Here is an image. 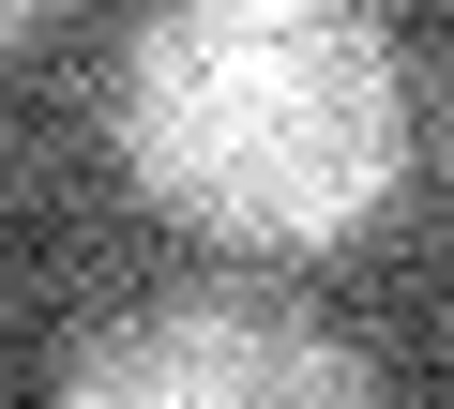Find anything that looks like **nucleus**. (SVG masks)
<instances>
[{
	"label": "nucleus",
	"instance_id": "f03ea898",
	"mask_svg": "<svg viewBox=\"0 0 454 409\" xmlns=\"http://www.w3.org/2000/svg\"><path fill=\"white\" fill-rule=\"evenodd\" d=\"M61 394H91V409H348L364 349L303 334V319H243V303H167V319L76 334Z\"/></svg>",
	"mask_w": 454,
	"mask_h": 409
},
{
	"label": "nucleus",
	"instance_id": "7ed1b4c3",
	"mask_svg": "<svg viewBox=\"0 0 454 409\" xmlns=\"http://www.w3.org/2000/svg\"><path fill=\"white\" fill-rule=\"evenodd\" d=\"M31 16H46V0H0V31H31Z\"/></svg>",
	"mask_w": 454,
	"mask_h": 409
},
{
	"label": "nucleus",
	"instance_id": "f257e3e1",
	"mask_svg": "<svg viewBox=\"0 0 454 409\" xmlns=\"http://www.w3.org/2000/svg\"><path fill=\"white\" fill-rule=\"evenodd\" d=\"M106 137L152 213L212 243H348L394 197L409 91L364 0H152Z\"/></svg>",
	"mask_w": 454,
	"mask_h": 409
}]
</instances>
